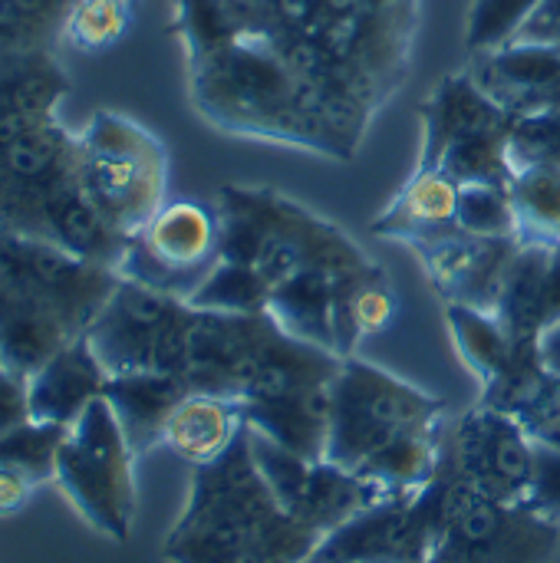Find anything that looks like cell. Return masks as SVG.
<instances>
[{
    "label": "cell",
    "instance_id": "obj_1",
    "mask_svg": "<svg viewBox=\"0 0 560 563\" xmlns=\"http://www.w3.org/2000/svg\"><path fill=\"white\" fill-rule=\"evenodd\" d=\"M221 257L188 303L205 310L257 313L314 264L350 267L370 257L343 228L274 188L224 185L215 191Z\"/></svg>",
    "mask_w": 560,
    "mask_h": 563
},
{
    "label": "cell",
    "instance_id": "obj_2",
    "mask_svg": "<svg viewBox=\"0 0 560 563\" xmlns=\"http://www.w3.org/2000/svg\"><path fill=\"white\" fill-rule=\"evenodd\" d=\"M320 534L294 521L264 482L251 432L215 459L191 468L188 501L162 544L168 563H307Z\"/></svg>",
    "mask_w": 560,
    "mask_h": 563
},
{
    "label": "cell",
    "instance_id": "obj_3",
    "mask_svg": "<svg viewBox=\"0 0 560 563\" xmlns=\"http://www.w3.org/2000/svg\"><path fill=\"white\" fill-rule=\"evenodd\" d=\"M195 109L221 132L297 145L350 162L330 132L317 92L267 36H231L188 56Z\"/></svg>",
    "mask_w": 560,
    "mask_h": 563
},
{
    "label": "cell",
    "instance_id": "obj_4",
    "mask_svg": "<svg viewBox=\"0 0 560 563\" xmlns=\"http://www.w3.org/2000/svg\"><path fill=\"white\" fill-rule=\"evenodd\" d=\"M119 284V271L0 228V360L36 373L83 336Z\"/></svg>",
    "mask_w": 560,
    "mask_h": 563
},
{
    "label": "cell",
    "instance_id": "obj_5",
    "mask_svg": "<svg viewBox=\"0 0 560 563\" xmlns=\"http://www.w3.org/2000/svg\"><path fill=\"white\" fill-rule=\"evenodd\" d=\"M446 422L449 402L442 396H432L376 363L347 356L333 379L327 459L356 475L399 439L432 432Z\"/></svg>",
    "mask_w": 560,
    "mask_h": 563
},
{
    "label": "cell",
    "instance_id": "obj_6",
    "mask_svg": "<svg viewBox=\"0 0 560 563\" xmlns=\"http://www.w3.org/2000/svg\"><path fill=\"white\" fill-rule=\"evenodd\" d=\"M79 185L99 214L132 238L168 201V148L135 119L99 109L79 132Z\"/></svg>",
    "mask_w": 560,
    "mask_h": 563
},
{
    "label": "cell",
    "instance_id": "obj_7",
    "mask_svg": "<svg viewBox=\"0 0 560 563\" xmlns=\"http://www.w3.org/2000/svg\"><path fill=\"white\" fill-rule=\"evenodd\" d=\"M135 452L106 399H96L56 452L53 482L73 511L102 538L125 544L135 521Z\"/></svg>",
    "mask_w": 560,
    "mask_h": 563
},
{
    "label": "cell",
    "instance_id": "obj_8",
    "mask_svg": "<svg viewBox=\"0 0 560 563\" xmlns=\"http://www.w3.org/2000/svg\"><path fill=\"white\" fill-rule=\"evenodd\" d=\"M436 534L426 563H554L560 525L525 505L495 501L462 482L432 478Z\"/></svg>",
    "mask_w": 560,
    "mask_h": 563
},
{
    "label": "cell",
    "instance_id": "obj_9",
    "mask_svg": "<svg viewBox=\"0 0 560 563\" xmlns=\"http://www.w3.org/2000/svg\"><path fill=\"white\" fill-rule=\"evenodd\" d=\"M221 257V224L215 205L165 201L155 218L129 238L119 277L139 280L178 300H191Z\"/></svg>",
    "mask_w": 560,
    "mask_h": 563
},
{
    "label": "cell",
    "instance_id": "obj_10",
    "mask_svg": "<svg viewBox=\"0 0 560 563\" xmlns=\"http://www.w3.org/2000/svg\"><path fill=\"white\" fill-rule=\"evenodd\" d=\"M531 468L535 442L515 416L479 402L449 419L439 449V478L462 482L495 501L521 505Z\"/></svg>",
    "mask_w": 560,
    "mask_h": 563
},
{
    "label": "cell",
    "instance_id": "obj_11",
    "mask_svg": "<svg viewBox=\"0 0 560 563\" xmlns=\"http://www.w3.org/2000/svg\"><path fill=\"white\" fill-rule=\"evenodd\" d=\"M251 452L284 511L320 538L333 534L376 501L389 498L380 485L333 465L330 459H297L281 445L261 439L257 432H251Z\"/></svg>",
    "mask_w": 560,
    "mask_h": 563
},
{
    "label": "cell",
    "instance_id": "obj_12",
    "mask_svg": "<svg viewBox=\"0 0 560 563\" xmlns=\"http://www.w3.org/2000/svg\"><path fill=\"white\" fill-rule=\"evenodd\" d=\"M188 300L119 277L112 297L86 330L109 376L119 373H168L175 330Z\"/></svg>",
    "mask_w": 560,
    "mask_h": 563
},
{
    "label": "cell",
    "instance_id": "obj_13",
    "mask_svg": "<svg viewBox=\"0 0 560 563\" xmlns=\"http://www.w3.org/2000/svg\"><path fill=\"white\" fill-rule=\"evenodd\" d=\"M436 534V488L389 495L320 538L307 563H426Z\"/></svg>",
    "mask_w": 560,
    "mask_h": 563
},
{
    "label": "cell",
    "instance_id": "obj_14",
    "mask_svg": "<svg viewBox=\"0 0 560 563\" xmlns=\"http://www.w3.org/2000/svg\"><path fill=\"white\" fill-rule=\"evenodd\" d=\"M446 320L462 363L482 383L479 402L512 416L548 373L541 346L515 340L502 320L485 310L446 307Z\"/></svg>",
    "mask_w": 560,
    "mask_h": 563
},
{
    "label": "cell",
    "instance_id": "obj_15",
    "mask_svg": "<svg viewBox=\"0 0 560 563\" xmlns=\"http://www.w3.org/2000/svg\"><path fill=\"white\" fill-rule=\"evenodd\" d=\"M515 247L518 238H475L455 231L413 251L446 307H472L495 313Z\"/></svg>",
    "mask_w": 560,
    "mask_h": 563
},
{
    "label": "cell",
    "instance_id": "obj_16",
    "mask_svg": "<svg viewBox=\"0 0 560 563\" xmlns=\"http://www.w3.org/2000/svg\"><path fill=\"white\" fill-rule=\"evenodd\" d=\"M495 317L515 340L535 346L560 327V241L518 234Z\"/></svg>",
    "mask_w": 560,
    "mask_h": 563
},
{
    "label": "cell",
    "instance_id": "obj_17",
    "mask_svg": "<svg viewBox=\"0 0 560 563\" xmlns=\"http://www.w3.org/2000/svg\"><path fill=\"white\" fill-rule=\"evenodd\" d=\"M469 73L512 115L560 109V43L518 40L505 49L472 56Z\"/></svg>",
    "mask_w": 560,
    "mask_h": 563
},
{
    "label": "cell",
    "instance_id": "obj_18",
    "mask_svg": "<svg viewBox=\"0 0 560 563\" xmlns=\"http://www.w3.org/2000/svg\"><path fill=\"white\" fill-rule=\"evenodd\" d=\"M419 115H422L419 168H432L452 145L465 139L508 132L515 119L472 79L469 69L442 76L439 86L429 92V99L419 106Z\"/></svg>",
    "mask_w": 560,
    "mask_h": 563
},
{
    "label": "cell",
    "instance_id": "obj_19",
    "mask_svg": "<svg viewBox=\"0 0 560 563\" xmlns=\"http://www.w3.org/2000/svg\"><path fill=\"white\" fill-rule=\"evenodd\" d=\"M106 383L109 373L99 363L89 336L83 333L56 350L36 373H30V419L69 429L96 399H102Z\"/></svg>",
    "mask_w": 560,
    "mask_h": 563
},
{
    "label": "cell",
    "instance_id": "obj_20",
    "mask_svg": "<svg viewBox=\"0 0 560 563\" xmlns=\"http://www.w3.org/2000/svg\"><path fill=\"white\" fill-rule=\"evenodd\" d=\"M370 231L406 247H422L429 241L459 231V181L439 168H419L396 191V198L373 218Z\"/></svg>",
    "mask_w": 560,
    "mask_h": 563
},
{
    "label": "cell",
    "instance_id": "obj_21",
    "mask_svg": "<svg viewBox=\"0 0 560 563\" xmlns=\"http://www.w3.org/2000/svg\"><path fill=\"white\" fill-rule=\"evenodd\" d=\"M241 409L248 429L257 432L261 439L307 462L327 459L330 422H333V383L277 396V399L241 402Z\"/></svg>",
    "mask_w": 560,
    "mask_h": 563
},
{
    "label": "cell",
    "instance_id": "obj_22",
    "mask_svg": "<svg viewBox=\"0 0 560 563\" xmlns=\"http://www.w3.org/2000/svg\"><path fill=\"white\" fill-rule=\"evenodd\" d=\"M399 310L396 287L380 261H366L347 271L337 280L333 294V350L347 356H360V346L370 336H380L393 327Z\"/></svg>",
    "mask_w": 560,
    "mask_h": 563
},
{
    "label": "cell",
    "instance_id": "obj_23",
    "mask_svg": "<svg viewBox=\"0 0 560 563\" xmlns=\"http://www.w3.org/2000/svg\"><path fill=\"white\" fill-rule=\"evenodd\" d=\"M188 393L191 389L168 373H119L109 376L102 399L109 402L129 449L139 459L162 445L165 422Z\"/></svg>",
    "mask_w": 560,
    "mask_h": 563
},
{
    "label": "cell",
    "instance_id": "obj_24",
    "mask_svg": "<svg viewBox=\"0 0 560 563\" xmlns=\"http://www.w3.org/2000/svg\"><path fill=\"white\" fill-rule=\"evenodd\" d=\"M244 426L248 422H244V409L238 399L211 396V393H188L168 416L162 445L175 459L188 462L191 468H201L221 459L238 442Z\"/></svg>",
    "mask_w": 560,
    "mask_h": 563
},
{
    "label": "cell",
    "instance_id": "obj_25",
    "mask_svg": "<svg viewBox=\"0 0 560 563\" xmlns=\"http://www.w3.org/2000/svg\"><path fill=\"white\" fill-rule=\"evenodd\" d=\"M69 7L73 0H0V59L53 49Z\"/></svg>",
    "mask_w": 560,
    "mask_h": 563
},
{
    "label": "cell",
    "instance_id": "obj_26",
    "mask_svg": "<svg viewBox=\"0 0 560 563\" xmlns=\"http://www.w3.org/2000/svg\"><path fill=\"white\" fill-rule=\"evenodd\" d=\"M135 13L139 0H73L63 23V43L86 56L106 53L129 36Z\"/></svg>",
    "mask_w": 560,
    "mask_h": 563
},
{
    "label": "cell",
    "instance_id": "obj_27",
    "mask_svg": "<svg viewBox=\"0 0 560 563\" xmlns=\"http://www.w3.org/2000/svg\"><path fill=\"white\" fill-rule=\"evenodd\" d=\"M508 188L518 214V234L560 241V165L515 168Z\"/></svg>",
    "mask_w": 560,
    "mask_h": 563
},
{
    "label": "cell",
    "instance_id": "obj_28",
    "mask_svg": "<svg viewBox=\"0 0 560 563\" xmlns=\"http://www.w3.org/2000/svg\"><path fill=\"white\" fill-rule=\"evenodd\" d=\"M541 3L545 0H472L465 16L469 59L518 43V36L535 20Z\"/></svg>",
    "mask_w": 560,
    "mask_h": 563
},
{
    "label": "cell",
    "instance_id": "obj_29",
    "mask_svg": "<svg viewBox=\"0 0 560 563\" xmlns=\"http://www.w3.org/2000/svg\"><path fill=\"white\" fill-rule=\"evenodd\" d=\"M459 231L475 238H518V214L508 181L459 185Z\"/></svg>",
    "mask_w": 560,
    "mask_h": 563
},
{
    "label": "cell",
    "instance_id": "obj_30",
    "mask_svg": "<svg viewBox=\"0 0 560 563\" xmlns=\"http://www.w3.org/2000/svg\"><path fill=\"white\" fill-rule=\"evenodd\" d=\"M66 439L63 426L46 422H23L20 429L0 435V465L26 472L36 485L53 482L56 472V452Z\"/></svg>",
    "mask_w": 560,
    "mask_h": 563
},
{
    "label": "cell",
    "instance_id": "obj_31",
    "mask_svg": "<svg viewBox=\"0 0 560 563\" xmlns=\"http://www.w3.org/2000/svg\"><path fill=\"white\" fill-rule=\"evenodd\" d=\"M508 155L512 168L560 165V109L515 115L508 132Z\"/></svg>",
    "mask_w": 560,
    "mask_h": 563
},
{
    "label": "cell",
    "instance_id": "obj_32",
    "mask_svg": "<svg viewBox=\"0 0 560 563\" xmlns=\"http://www.w3.org/2000/svg\"><path fill=\"white\" fill-rule=\"evenodd\" d=\"M512 416L525 426L535 445L560 452V373L548 369L535 393Z\"/></svg>",
    "mask_w": 560,
    "mask_h": 563
},
{
    "label": "cell",
    "instance_id": "obj_33",
    "mask_svg": "<svg viewBox=\"0 0 560 563\" xmlns=\"http://www.w3.org/2000/svg\"><path fill=\"white\" fill-rule=\"evenodd\" d=\"M531 508L538 518L560 525V452L535 445V468H531V485L521 501Z\"/></svg>",
    "mask_w": 560,
    "mask_h": 563
},
{
    "label": "cell",
    "instance_id": "obj_34",
    "mask_svg": "<svg viewBox=\"0 0 560 563\" xmlns=\"http://www.w3.org/2000/svg\"><path fill=\"white\" fill-rule=\"evenodd\" d=\"M26 379L23 373H17L13 366H7L0 360V435L20 429L23 422H30V393H26Z\"/></svg>",
    "mask_w": 560,
    "mask_h": 563
},
{
    "label": "cell",
    "instance_id": "obj_35",
    "mask_svg": "<svg viewBox=\"0 0 560 563\" xmlns=\"http://www.w3.org/2000/svg\"><path fill=\"white\" fill-rule=\"evenodd\" d=\"M33 492H36V482L26 472L0 465V518L20 515L30 505Z\"/></svg>",
    "mask_w": 560,
    "mask_h": 563
},
{
    "label": "cell",
    "instance_id": "obj_36",
    "mask_svg": "<svg viewBox=\"0 0 560 563\" xmlns=\"http://www.w3.org/2000/svg\"><path fill=\"white\" fill-rule=\"evenodd\" d=\"M554 23H560V0H545L541 10L535 13V20L525 26V33L518 40H541Z\"/></svg>",
    "mask_w": 560,
    "mask_h": 563
},
{
    "label": "cell",
    "instance_id": "obj_37",
    "mask_svg": "<svg viewBox=\"0 0 560 563\" xmlns=\"http://www.w3.org/2000/svg\"><path fill=\"white\" fill-rule=\"evenodd\" d=\"M541 353H545V363L548 369L560 373V327H554L545 340H541Z\"/></svg>",
    "mask_w": 560,
    "mask_h": 563
}]
</instances>
